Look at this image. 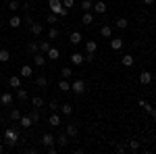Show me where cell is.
Masks as SVG:
<instances>
[{"label": "cell", "mask_w": 156, "mask_h": 154, "mask_svg": "<svg viewBox=\"0 0 156 154\" xmlns=\"http://www.w3.org/2000/svg\"><path fill=\"white\" fill-rule=\"evenodd\" d=\"M27 98H29L27 90H21V88H17V100H19V102H27Z\"/></svg>", "instance_id": "25"}, {"label": "cell", "mask_w": 156, "mask_h": 154, "mask_svg": "<svg viewBox=\"0 0 156 154\" xmlns=\"http://www.w3.org/2000/svg\"><path fill=\"white\" fill-rule=\"evenodd\" d=\"M0 79H2V73H0Z\"/></svg>", "instance_id": "50"}, {"label": "cell", "mask_w": 156, "mask_h": 154, "mask_svg": "<svg viewBox=\"0 0 156 154\" xmlns=\"http://www.w3.org/2000/svg\"><path fill=\"white\" fill-rule=\"evenodd\" d=\"M46 56H48L50 60H58V59H60V52H58V48H52V46H50V50L46 52Z\"/></svg>", "instance_id": "19"}, {"label": "cell", "mask_w": 156, "mask_h": 154, "mask_svg": "<svg viewBox=\"0 0 156 154\" xmlns=\"http://www.w3.org/2000/svg\"><path fill=\"white\" fill-rule=\"evenodd\" d=\"M34 65H36L37 69L46 67V56H44L42 52H36V54H34Z\"/></svg>", "instance_id": "9"}, {"label": "cell", "mask_w": 156, "mask_h": 154, "mask_svg": "<svg viewBox=\"0 0 156 154\" xmlns=\"http://www.w3.org/2000/svg\"><path fill=\"white\" fill-rule=\"evenodd\" d=\"M56 21H58V15L50 13V15H48V23H56Z\"/></svg>", "instance_id": "45"}, {"label": "cell", "mask_w": 156, "mask_h": 154, "mask_svg": "<svg viewBox=\"0 0 156 154\" xmlns=\"http://www.w3.org/2000/svg\"><path fill=\"white\" fill-rule=\"evenodd\" d=\"M100 36L102 38H112V27H110V25H102V27H100Z\"/></svg>", "instance_id": "23"}, {"label": "cell", "mask_w": 156, "mask_h": 154, "mask_svg": "<svg viewBox=\"0 0 156 154\" xmlns=\"http://www.w3.org/2000/svg\"><path fill=\"white\" fill-rule=\"evenodd\" d=\"M60 113H62L65 117H69V115L73 113V106H71V104H67V102H65V104H60Z\"/></svg>", "instance_id": "36"}, {"label": "cell", "mask_w": 156, "mask_h": 154, "mask_svg": "<svg viewBox=\"0 0 156 154\" xmlns=\"http://www.w3.org/2000/svg\"><path fill=\"white\" fill-rule=\"evenodd\" d=\"M31 125H34L31 117H29V115H21V119H19V127H21V129H29Z\"/></svg>", "instance_id": "7"}, {"label": "cell", "mask_w": 156, "mask_h": 154, "mask_svg": "<svg viewBox=\"0 0 156 154\" xmlns=\"http://www.w3.org/2000/svg\"><path fill=\"white\" fill-rule=\"evenodd\" d=\"M154 19H156V17H154Z\"/></svg>", "instance_id": "52"}, {"label": "cell", "mask_w": 156, "mask_h": 154, "mask_svg": "<svg viewBox=\"0 0 156 154\" xmlns=\"http://www.w3.org/2000/svg\"><path fill=\"white\" fill-rule=\"evenodd\" d=\"M48 50H50V42H48V40H44V42H40V52H42V54H46Z\"/></svg>", "instance_id": "40"}, {"label": "cell", "mask_w": 156, "mask_h": 154, "mask_svg": "<svg viewBox=\"0 0 156 154\" xmlns=\"http://www.w3.org/2000/svg\"><path fill=\"white\" fill-rule=\"evenodd\" d=\"M27 52H29V54L40 52V42H36V40H34V42H29V44H27Z\"/></svg>", "instance_id": "24"}, {"label": "cell", "mask_w": 156, "mask_h": 154, "mask_svg": "<svg viewBox=\"0 0 156 154\" xmlns=\"http://www.w3.org/2000/svg\"><path fill=\"white\" fill-rule=\"evenodd\" d=\"M71 63L73 65H83V54H81V52H73L71 54Z\"/></svg>", "instance_id": "21"}, {"label": "cell", "mask_w": 156, "mask_h": 154, "mask_svg": "<svg viewBox=\"0 0 156 154\" xmlns=\"http://www.w3.org/2000/svg\"><path fill=\"white\" fill-rule=\"evenodd\" d=\"M29 117H31V121H34V125H36V123H40V108L31 106V113H29Z\"/></svg>", "instance_id": "30"}, {"label": "cell", "mask_w": 156, "mask_h": 154, "mask_svg": "<svg viewBox=\"0 0 156 154\" xmlns=\"http://www.w3.org/2000/svg\"><path fill=\"white\" fill-rule=\"evenodd\" d=\"M6 9H9V11H11V13H17V11H19V9H21V2H19V0H11Z\"/></svg>", "instance_id": "31"}, {"label": "cell", "mask_w": 156, "mask_h": 154, "mask_svg": "<svg viewBox=\"0 0 156 154\" xmlns=\"http://www.w3.org/2000/svg\"><path fill=\"white\" fill-rule=\"evenodd\" d=\"M9 85L15 88V90L21 88V85H23V77H21V75H11V77H9Z\"/></svg>", "instance_id": "10"}, {"label": "cell", "mask_w": 156, "mask_h": 154, "mask_svg": "<svg viewBox=\"0 0 156 154\" xmlns=\"http://www.w3.org/2000/svg\"><path fill=\"white\" fill-rule=\"evenodd\" d=\"M29 31H31V36H34V38H40V36H42V31H44V25L34 21V23H31V27H29Z\"/></svg>", "instance_id": "11"}, {"label": "cell", "mask_w": 156, "mask_h": 154, "mask_svg": "<svg viewBox=\"0 0 156 154\" xmlns=\"http://www.w3.org/2000/svg\"><path fill=\"white\" fill-rule=\"evenodd\" d=\"M60 2H62V6H65V9H71L73 4H75V0H60Z\"/></svg>", "instance_id": "44"}, {"label": "cell", "mask_w": 156, "mask_h": 154, "mask_svg": "<svg viewBox=\"0 0 156 154\" xmlns=\"http://www.w3.org/2000/svg\"><path fill=\"white\" fill-rule=\"evenodd\" d=\"M137 104H140V106L144 108V110H146V113H148V115H150V117H152V119H156V108H154V106H150V104L146 102L144 98H142V100H140Z\"/></svg>", "instance_id": "5"}, {"label": "cell", "mask_w": 156, "mask_h": 154, "mask_svg": "<svg viewBox=\"0 0 156 154\" xmlns=\"http://www.w3.org/2000/svg\"><path fill=\"white\" fill-rule=\"evenodd\" d=\"M69 42H71L73 46H79V44L83 42V36H81L79 31H71V36H69Z\"/></svg>", "instance_id": "12"}, {"label": "cell", "mask_w": 156, "mask_h": 154, "mask_svg": "<svg viewBox=\"0 0 156 154\" xmlns=\"http://www.w3.org/2000/svg\"><path fill=\"white\" fill-rule=\"evenodd\" d=\"M127 146H129V150H133V152H135V150H140V140H129V142H127Z\"/></svg>", "instance_id": "41"}, {"label": "cell", "mask_w": 156, "mask_h": 154, "mask_svg": "<svg viewBox=\"0 0 156 154\" xmlns=\"http://www.w3.org/2000/svg\"><path fill=\"white\" fill-rule=\"evenodd\" d=\"M9 59H11V52L6 48H0V63H9Z\"/></svg>", "instance_id": "34"}, {"label": "cell", "mask_w": 156, "mask_h": 154, "mask_svg": "<svg viewBox=\"0 0 156 154\" xmlns=\"http://www.w3.org/2000/svg\"><path fill=\"white\" fill-rule=\"evenodd\" d=\"M92 6H94V2L92 0H81V11H92Z\"/></svg>", "instance_id": "39"}, {"label": "cell", "mask_w": 156, "mask_h": 154, "mask_svg": "<svg viewBox=\"0 0 156 154\" xmlns=\"http://www.w3.org/2000/svg\"><path fill=\"white\" fill-rule=\"evenodd\" d=\"M2 152H4V146H2V144H0V154H2Z\"/></svg>", "instance_id": "49"}, {"label": "cell", "mask_w": 156, "mask_h": 154, "mask_svg": "<svg viewBox=\"0 0 156 154\" xmlns=\"http://www.w3.org/2000/svg\"><path fill=\"white\" fill-rule=\"evenodd\" d=\"M60 77H62V79H71L73 77V69L71 67H62V69H60Z\"/></svg>", "instance_id": "27"}, {"label": "cell", "mask_w": 156, "mask_h": 154, "mask_svg": "<svg viewBox=\"0 0 156 154\" xmlns=\"http://www.w3.org/2000/svg\"><path fill=\"white\" fill-rule=\"evenodd\" d=\"M96 50H98V42H94V40H87L85 42V52L87 54H96Z\"/></svg>", "instance_id": "16"}, {"label": "cell", "mask_w": 156, "mask_h": 154, "mask_svg": "<svg viewBox=\"0 0 156 154\" xmlns=\"http://www.w3.org/2000/svg\"><path fill=\"white\" fill-rule=\"evenodd\" d=\"M150 81H152V73L150 71H142L140 73V83H142V85H150Z\"/></svg>", "instance_id": "15"}, {"label": "cell", "mask_w": 156, "mask_h": 154, "mask_svg": "<svg viewBox=\"0 0 156 154\" xmlns=\"http://www.w3.org/2000/svg\"><path fill=\"white\" fill-rule=\"evenodd\" d=\"M58 90L60 92H71V81H69V79H60L58 81Z\"/></svg>", "instance_id": "22"}, {"label": "cell", "mask_w": 156, "mask_h": 154, "mask_svg": "<svg viewBox=\"0 0 156 154\" xmlns=\"http://www.w3.org/2000/svg\"><path fill=\"white\" fill-rule=\"evenodd\" d=\"M115 152L125 154V144H117V146H115Z\"/></svg>", "instance_id": "43"}, {"label": "cell", "mask_w": 156, "mask_h": 154, "mask_svg": "<svg viewBox=\"0 0 156 154\" xmlns=\"http://www.w3.org/2000/svg\"><path fill=\"white\" fill-rule=\"evenodd\" d=\"M115 25H117L119 29H127V25H129V21H127L125 17H119V19L115 21Z\"/></svg>", "instance_id": "35"}, {"label": "cell", "mask_w": 156, "mask_h": 154, "mask_svg": "<svg viewBox=\"0 0 156 154\" xmlns=\"http://www.w3.org/2000/svg\"><path fill=\"white\" fill-rule=\"evenodd\" d=\"M9 119L19 123V119H21V110H19V108H11V113H9Z\"/></svg>", "instance_id": "29"}, {"label": "cell", "mask_w": 156, "mask_h": 154, "mask_svg": "<svg viewBox=\"0 0 156 154\" xmlns=\"http://www.w3.org/2000/svg\"><path fill=\"white\" fill-rule=\"evenodd\" d=\"M71 92H75V94H83L85 92V81L83 79H75V81H71Z\"/></svg>", "instance_id": "3"}, {"label": "cell", "mask_w": 156, "mask_h": 154, "mask_svg": "<svg viewBox=\"0 0 156 154\" xmlns=\"http://www.w3.org/2000/svg\"><path fill=\"white\" fill-rule=\"evenodd\" d=\"M12 100H15V96H12L11 92H4V94H0V104H2V106H11Z\"/></svg>", "instance_id": "6"}, {"label": "cell", "mask_w": 156, "mask_h": 154, "mask_svg": "<svg viewBox=\"0 0 156 154\" xmlns=\"http://www.w3.org/2000/svg\"><path fill=\"white\" fill-rule=\"evenodd\" d=\"M27 2H34V0H27Z\"/></svg>", "instance_id": "51"}, {"label": "cell", "mask_w": 156, "mask_h": 154, "mask_svg": "<svg viewBox=\"0 0 156 154\" xmlns=\"http://www.w3.org/2000/svg\"><path fill=\"white\" fill-rule=\"evenodd\" d=\"M36 85L37 88H46V85H48V79H46L44 75H37L36 77Z\"/></svg>", "instance_id": "37"}, {"label": "cell", "mask_w": 156, "mask_h": 154, "mask_svg": "<svg viewBox=\"0 0 156 154\" xmlns=\"http://www.w3.org/2000/svg\"><path fill=\"white\" fill-rule=\"evenodd\" d=\"M48 123H50V127H58V125H60V115L52 113V115L48 117Z\"/></svg>", "instance_id": "20"}, {"label": "cell", "mask_w": 156, "mask_h": 154, "mask_svg": "<svg viewBox=\"0 0 156 154\" xmlns=\"http://www.w3.org/2000/svg\"><path fill=\"white\" fill-rule=\"evenodd\" d=\"M121 63H123L125 67H133V63H135V59H133V54H123V59H121Z\"/></svg>", "instance_id": "26"}, {"label": "cell", "mask_w": 156, "mask_h": 154, "mask_svg": "<svg viewBox=\"0 0 156 154\" xmlns=\"http://www.w3.org/2000/svg\"><path fill=\"white\" fill-rule=\"evenodd\" d=\"M21 23H23V19H21L19 15H12L11 19H9V25H11L12 29H19V27H21Z\"/></svg>", "instance_id": "17"}, {"label": "cell", "mask_w": 156, "mask_h": 154, "mask_svg": "<svg viewBox=\"0 0 156 154\" xmlns=\"http://www.w3.org/2000/svg\"><path fill=\"white\" fill-rule=\"evenodd\" d=\"M94 59H96V54H85V56H83L85 63H94Z\"/></svg>", "instance_id": "47"}, {"label": "cell", "mask_w": 156, "mask_h": 154, "mask_svg": "<svg viewBox=\"0 0 156 154\" xmlns=\"http://www.w3.org/2000/svg\"><path fill=\"white\" fill-rule=\"evenodd\" d=\"M4 142H6V148L9 150H12L15 146H17V142H19V127L17 125H12V127H9V129L4 131Z\"/></svg>", "instance_id": "1"}, {"label": "cell", "mask_w": 156, "mask_h": 154, "mask_svg": "<svg viewBox=\"0 0 156 154\" xmlns=\"http://www.w3.org/2000/svg\"><path fill=\"white\" fill-rule=\"evenodd\" d=\"M154 2H156V0H144V4H148V6H152Z\"/></svg>", "instance_id": "48"}, {"label": "cell", "mask_w": 156, "mask_h": 154, "mask_svg": "<svg viewBox=\"0 0 156 154\" xmlns=\"http://www.w3.org/2000/svg\"><path fill=\"white\" fill-rule=\"evenodd\" d=\"M106 2H102V0H98V2H94V6H92V11L96 13V15H104L106 13Z\"/></svg>", "instance_id": "8"}, {"label": "cell", "mask_w": 156, "mask_h": 154, "mask_svg": "<svg viewBox=\"0 0 156 154\" xmlns=\"http://www.w3.org/2000/svg\"><path fill=\"white\" fill-rule=\"evenodd\" d=\"M69 138H77V133H79V129H77V125L75 123H67V131H65Z\"/></svg>", "instance_id": "18"}, {"label": "cell", "mask_w": 156, "mask_h": 154, "mask_svg": "<svg viewBox=\"0 0 156 154\" xmlns=\"http://www.w3.org/2000/svg\"><path fill=\"white\" fill-rule=\"evenodd\" d=\"M92 21H94V15H92L90 11H85V13H83V17H81V23H83V25H90Z\"/></svg>", "instance_id": "33"}, {"label": "cell", "mask_w": 156, "mask_h": 154, "mask_svg": "<svg viewBox=\"0 0 156 154\" xmlns=\"http://www.w3.org/2000/svg\"><path fill=\"white\" fill-rule=\"evenodd\" d=\"M110 48H112V50H121V48H123V40H121V38H112V40H110Z\"/></svg>", "instance_id": "28"}, {"label": "cell", "mask_w": 156, "mask_h": 154, "mask_svg": "<svg viewBox=\"0 0 156 154\" xmlns=\"http://www.w3.org/2000/svg\"><path fill=\"white\" fill-rule=\"evenodd\" d=\"M58 36H60L58 27H50V29H48V40H56Z\"/></svg>", "instance_id": "38"}, {"label": "cell", "mask_w": 156, "mask_h": 154, "mask_svg": "<svg viewBox=\"0 0 156 154\" xmlns=\"http://www.w3.org/2000/svg\"><path fill=\"white\" fill-rule=\"evenodd\" d=\"M67 144H69V135L62 131V133H58V138H56V146L58 148H67Z\"/></svg>", "instance_id": "13"}, {"label": "cell", "mask_w": 156, "mask_h": 154, "mask_svg": "<svg viewBox=\"0 0 156 154\" xmlns=\"http://www.w3.org/2000/svg\"><path fill=\"white\" fill-rule=\"evenodd\" d=\"M48 4H50V13H54V15H58V17H67L69 9H65L60 0H48Z\"/></svg>", "instance_id": "2"}, {"label": "cell", "mask_w": 156, "mask_h": 154, "mask_svg": "<svg viewBox=\"0 0 156 154\" xmlns=\"http://www.w3.org/2000/svg\"><path fill=\"white\" fill-rule=\"evenodd\" d=\"M19 75H21L23 79H31V75H34V69H31L29 65H23V67H21V71H19Z\"/></svg>", "instance_id": "14"}, {"label": "cell", "mask_w": 156, "mask_h": 154, "mask_svg": "<svg viewBox=\"0 0 156 154\" xmlns=\"http://www.w3.org/2000/svg\"><path fill=\"white\" fill-rule=\"evenodd\" d=\"M40 144H42L44 148H50V146H54V144H56V138H54L52 133H44V135H42V140H40Z\"/></svg>", "instance_id": "4"}, {"label": "cell", "mask_w": 156, "mask_h": 154, "mask_svg": "<svg viewBox=\"0 0 156 154\" xmlns=\"http://www.w3.org/2000/svg\"><path fill=\"white\" fill-rule=\"evenodd\" d=\"M31 106L42 108L44 106V98H42V96H34V98H31Z\"/></svg>", "instance_id": "32"}, {"label": "cell", "mask_w": 156, "mask_h": 154, "mask_svg": "<svg viewBox=\"0 0 156 154\" xmlns=\"http://www.w3.org/2000/svg\"><path fill=\"white\" fill-rule=\"evenodd\" d=\"M48 108L52 110V113H54V110H58V108H60V104L56 102V100H50V102H48Z\"/></svg>", "instance_id": "42"}, {"label": "cell", "mask_w": 156, "mask_h": 154, "mask_svg": "<svg viewBox=\"0 0 156 154\" xmlns=\"http://www.w3.org/2000/svg\"><path fill=\"white\" fill-rule=\"evenodd\" d=\"M31 23H34V19H31V17H29V15L25 13V25H27V29L31 27Z\"/></svg>", "instance_id": "46"}]
</instances>
